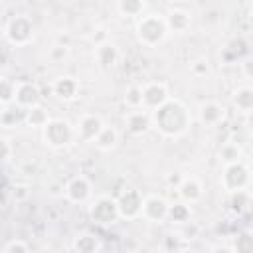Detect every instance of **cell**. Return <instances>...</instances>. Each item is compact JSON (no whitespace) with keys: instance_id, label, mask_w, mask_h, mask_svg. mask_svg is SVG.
<instances>
[{"instance_id":"obj_1","label":"cell","mask_w":253,"mask_h":253,"mask_svg":"<svg viewBox=\"0 0 253 253\" xmlns=\"http://www.w3.org/2000/svg\"><path fill=\"white\" fill-rule=\"evenodd\" d=\"M138 36L144 42H148L150 40L148 36H152V43H154L164 36V24L160 20H156V18H144L138 24Z\"/></svg>"}]
</instances>
